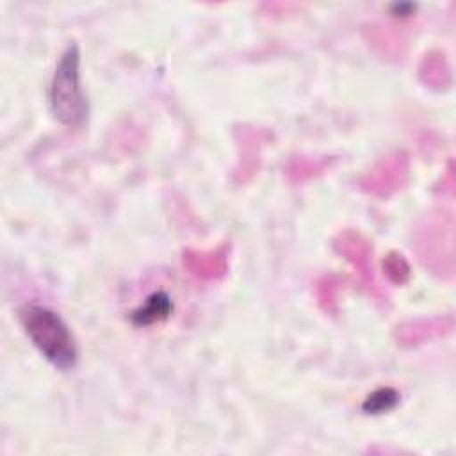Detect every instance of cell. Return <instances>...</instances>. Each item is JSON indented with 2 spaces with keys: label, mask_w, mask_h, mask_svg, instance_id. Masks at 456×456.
Returning a JSON list of instances; mask_svg holds the SVG:
<instances>
[{
  "label": "cell",
  "mask_w": 456,
  "mask_h": 456,
  "mask_svg": "<svg viewBox=\"0 0 456 456\" xmlns=\"http://www.w3.org/2000/svg\"><path fill=\"white\" fill-rule=\"evenodd\" d=\"M401 395L397 390L390 388V387H385V388H378L374 390L362 404V410L369 415H379V413H385L388 410H392L397 403H399Z\"/></svg>",
  "instance_id": "277c9868"
},
{
  "label": "cell",
  "mask_w": 456,
  "mask_h": 456,
  "mask_svg": "<svg viewBox=\"0 0 456 456\" xmlns=\"http://www.w3.org/2000/svg\"><path fill=\"white\" fill-rule=\"evenodd\" d=\"M50 109L57 121L78 126L87 118V100L80 86V53L77 45H69L61 55L52 84Z\"/></svg>",
  "instance_id": "7a4b0ae2"
},
{
  "label": "cell",
  "mask_w": 456,
  "mask_h": 456,
  "mask_svg": "<svg viewBox=\"0 0 456 456\" xmlns=\"http://www.w3.org/2000/svg\"><path fill=\"white\" fill-rule=\"evenodd\" d=\"M20 321L39 353L57 369L69 370L77 363L75 338L66 322L50 308L27 305L20 310Z\"/></svg>",
  "instance_id": "6da1fadb"
},
{
  "label": "cell",
  "mask_w": 456,
  "mask_h": 456,
  "mask_svg": "<svg viewBox=\"0 0 456 456\" xmlns=\"http://www.w3.org/2000/svg\"><path fill=\"white\" fill-rule=\"evenodd\" d=\"M173 310V303L166 292H153L146 301L132 312V322L137 326H148L166 319Z\"/></svg>",
  "instance_id": "3957f363"
}]
</instances>
